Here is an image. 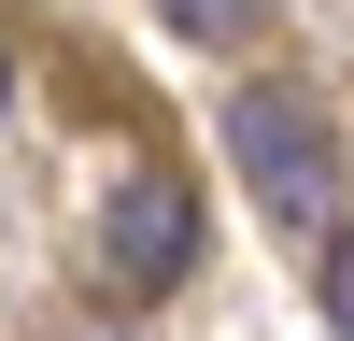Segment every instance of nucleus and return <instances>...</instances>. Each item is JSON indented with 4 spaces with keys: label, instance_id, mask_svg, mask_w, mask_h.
Returning <instances> with one entry per match:
<instances>
[{
    "label": "nucleus",
    "instance_id": "obj_1",
    "mask_svg": "<svg viewBox=\"0 0 354 341\" xmlns=\"http://www.w3.org/2000/svg\"><path fill=\"white\" fill-rule=\"evenodd\" d=\"M227 157H241V199L270 227H326L340 199V128L298 100V85H227Z\"/></svg>",
    "mask_w": 354,
    "mask_h": 341
},
{
    "label": "nucleus",
    "instance_id": "obj_4",
    "mask_svg": "<svg viewBox=\"0 0 354 341\" xmlns=\"http://www.w3.org/2000/svg\"><path fill=\"white\" fill-rule=\"evenodd\" d=\"M326 327L354 341V227H340V256H326Z\"/></svg>",
    "mask_w": 354,
    "mask_h": 341
},
{
    "label": "nucleus",
    "instance_id": "obj_3",
    "mask_svg": "<svg viewBox=\"0 0 354 341\" xmlns=\"http://www.w3.org/2000/svg\"><path fill=\"white\" fill-rule=\"evenodd\" d=\"M170 28H185V43H213V57H241L255 28H270V0H156Z\"/></svg>",
    "mask_w": 354,
    "mask_h": 341
},
{
    "label": "nucleus",
    "instance_id": "obj_2",
    "mask_svg": "<svg viewBox=\"0 0 354 341\" xmlns=\"http://www.w3.org/2000/svg\"><path fill=\"white\" fill-rule=\"evenodd\" d=\"M198 270V199L170 185V170H128L100 213V284L113 299H170V284Z\"/></svg>",
    "mask_w": 354,
    "mask_h": 341
},
{
    "label": "nucleus",
    "instance_id": "obj_5",
    "mask_svg": "<svg viewBox=\"0 0 354 341\" xmlns=\"http://www.w3.org/2000/svg\"><path fill=\"white\" fill-rule=\"evenodd\" d=\"M0 114H15V57H0Z\"/></svg>",
    "mask_w": 354,
    "mask_h": 341
}]
</instances>
